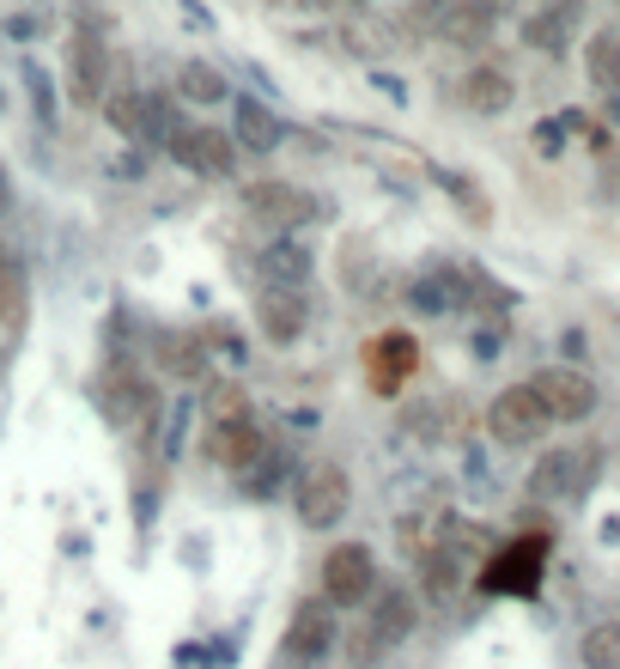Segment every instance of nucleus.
I'll return each mask as SVG.
<instances>
[{"mask_svg": "<svg viewBox=\"0 0 620 669\" xmlns=\"http://www.w3.org/2000/svg\"><path fill=\"white\" fill-rule=\"evenodd\" d=\"M378 597V555L366 542H334L322 555V602L329 609H359Z\"/></svg>", "mask_w": 620, "mask_h": 669, "instance_id": "f257e3e1", "label": "nucleus"}, {"mask_svg": "<svg viewBox=\"0 0 620 669\" xmlns=\"http://www.w3.org/2000/svg\"><path fill=\"white\" fill-rule=\"evenodd\" d=\"M353 506V481H347L341 462H310L299 475V493H292V511H299L304 530H334Z\"/></svg>", "mask_w": 620, "mask_h": 669, "instance_id": "f03ea898", "label": "nucleus"}, {"mask_svg": "<svg viewBox=\"0 0 620 669\" xmlns=\"http://www.w3.org/2000/svg\"><path fill=\"white\" fill-rule=\"evenodd\" d=\"M164 147H171V159L183 164L189 177H231V164H238L231 128H213V122H177L171 134H164Z\"/></svg>", "mask_w": 620, "mask_h": 669, "instance_id": "7ed1b4c3", "label": "nucleus"}, {"mask_svg": "<svg viewBox=\"0 0 620 669\" xmlns=\"http://www.w3.org/2000/svg\"><path fill=\"white\" fill-rule=\"evenodd\" d=\"M541 566H548V536H517L511 548H499L481 572L487 597H536Z\"/></svg>", "mask_w": 620, "mask_h": 669, "instance_id": "20e7f679", "label": "nucleus"}, {"mask_svg": "<svg viewBox=\"0 0 620 669\" xmlns=\"http://www.w3.org/2000/svg\"><path fill=\"white\" fill-rule=\"evenodd\" d=\"M334 639H341V621H334V609L322 597H310L292 609L287 621V639H280V658H287L292 669H317L322 658L334 651Z\"/></svg>", "mask_w": 620, "mask_h": 669, "instance_id": "39448f33", "label": "nucleus"}, {"mask_svg": "<svg viewBox=\"0 0 620 669\" xmlns=\"http://www.w3.org/2000/svg\"><path fill=\"white\" fill-rule=\"evenodd\" d=\"M548 427L553 420H548V408L536 402L529 383H511V390H499L493 402H487V432H493L499 445H536Z\"/></svg>", "mask_w": 620, "mask_h": 669, "instance_id": "423d86ee", "label": "nucleus"}, {"mask_svg": "<svg viewBox=\"0 0 620 669\" xmlns=\"http://www.w3.org/2000/svg\"><path fill=\"white\" fill-rule=\"evenodd\" d=\"M529 390L548 408V420H590L597 415V383L578 366H541L536 378H529Z\"/></svg>", "mask_w": 620, "mask_h": 669, "instance_id": "0eeeda50", "label": "nucleus"}, {"mask_svg": "<svg viewBox=\"0 0 620 669\" xmlns=\"http://www.w3.org/2000/svg\"><path fill=\"white\" fill-rule=\"evenodd\" d=\"M243 213H256L262 226H304L310 213H317V201L304 196L299 183H287V177H256V183H243Z\"/></svg>", "mask_w": 620, "mask_h": 669, "instance_id": "6e6552de", "label": "nucleus"}, {"mask_svg": "<svg viewBox=\"0 0 620 669\" xmlns=\"http://www.w3.org/2000/svg\"><path fill=\"white\" fill-rule=\"evenodd\" d=\"M408 371H420V347H413V334L390 329V334H378V341L366 347V383H371V396H396L408 383Z\"/></svg>", "mask_w": 620, "mask_h": 669, "instance_id": "1a4fd4ad", "label": "nucleus"}, {"mask_svg": "<svg viewBox=\"0 0 620 669\" xmlns=\"http://www.w3.org/2000/svg\"><path fill=\"white\" fill-rule=\"evenodd\" d=\"M262 450H268V439H262V420L256 415H231V420H213V427H207V457L231 475H243Z\"/></svg>", "mask_w": 620, "mask_h": 669, "instance_id": "9d476101", "label": "nucleus"}, {"mask_svg": "<svg viewBox=\"0 0 620 669\" xmlns=\"http://www.w3.org/2000/svg\"><path fill=\"white\" fill-rule=\"evenodd\" d=\"M256 329H262V341L274 347H292L299 334L310 329V304L299 287H268L262 299H256Z\"/></svg>", "mask_w": 620, "mask_h": 669, "instance_id": "9b49d317", "label": "nucleus"}, {"mask_svg": "<svg viewBox=\"0 0 620 669\" xmlns=\"http://www.w3.org/2000/svg\"><path fill=\"white\" fill-rule=\"evenodd\" d=\"M98 402H103V415H110V427H134V420H140V427H152V390H147V383H140V371H122V366H116V371H103V378H98Z\"/></svg>", "mask_w": 620, "mask_h": 669, "instance_id": "f8f14e48", "label": "nucleus"}, {"mask_svg": "<svg viewBox=\"0 0 620 669\" xmlns=\"http://www.w3.org/2000/svg\"><path fill=\"white\" fill-rule=\"evenodd\" d=\"M590 487V469L578 450H548V457L529 469V499H572Z\"/></svg>", "mask_w": 620, "mask_h": 669, "instance_id": "ddd939ff", "label": "nucleus"}, {"mask_svg": "<svg viewBox=\"0 0 620 669\" xmlns=\"http://www.w3.org/2000/svg\"><path fill=\"white\" fill-rule=\"evenodd\" d=\"M68 98L80 110L103 104V49H98V31L92 37H73V49H68Z\"/></svg>", "mask_w": 620, "mask_h": 669, "instance_id": "4468645a", "label": "nucleus"}, {"mask_svg": "<svg viewBox=\"0 0 620 669\" xmlns=\"http://www.w3.org/2000/svg\"><path fill=\"white\" fill-rule=\"evenodd\" d=\"M231 140L250 152H280V140H287V122H280L268 104H256V98H238L231 104Z\"/></svg>", "mask_w": 620, "mask_h": 669, "instance_id": "2eb2a0df", "label": "nucleus"}, {"mask_svg": "<svg viewBox=\"0 0 620 669\" xmlns=\"http://www.w3.org/2000/svg\"><path fill=\"white\" fill-rule=\"evenodd\" d=\"M413 627H420V602H413V590L390 585L383 597H371V633H378V646H402Z\"/></svg>", "mask_w": 620, "mask_h": 669, "instance_id": "dca6fc26", "label": "nucleus"}, {"mask_svg": "<svg viewBox=\"0 0 620 669\" xmlns=\"http://www.w3.org/2000/svg\"><path fill=\"white\" fill-rule=\"evenodd\" d=\"M152 359H159V371H171V378H207V347L196 334L183 329H152Z\"/></svg>", "mask_w": 620, "mask_h": 669, "instance_id": "f3484780", "label": "nucleus"}, {"mask_svg": "<svg viewBox=\"0 0 620 669\" xmlns=\"http://www.w3.org/2000/svg\"><path fill=\"white\" fill-rule=\"evenodd\" d=\"M511 98H517V86H511L506 68H474L469 80H462V104L481 110V116H506Z\"/></svg>", "mask_w": 620, "mask_h": 669, "instance_id": "a211bd4d", "label": "nucleus"}, {"mask_svg": "<svg viewBox=\"0 0 620 669\" xmlns=\"http://www.w3.org/2000/svg\"><path fill=\"white\" fill-rule=\"evenodd\" d=\"M24 317H31V280H24V268L12 256H0V329L19 334Z\"/></svg>", "mask_w": 620, "mask_h": 669, "instance_id": "6ab92c4d", "label": "nucleus"}, {"mask_svg": "<svg viewBox=\"0 0 620 669\" xmlns=\"http://www.w3.org/2000/svg\"><path fill=\"white\" fill-rule=\"evenodd\" d=\"M420 585L432 602H450L462 590V555L457 548H432V555H420Z\"/></svg>", "mask_w": 620, "mask_h": 669, "instance_id": "aec40b11", "label": "nucleus"}, {"mask_svg": "<svg viewBox=\"0 0 620 669\" xmlns=\"http://www.w3.org/2000/svg\"><path fill=\"white\" fill-rule=\"evenodd\" d=\"M584 68H590V86H597V92H620V37L614 31H597L584 43Z\"/></svg>", "mask_w": 620, "mask_h": 669, "instance_id": "412c9836", "label": "nucleus"}, {"mask_svg": "<svg viewBox=\"0 0 620 669\" xmlns=\"http://www.w3.org/2000/svg\"><path fill=\"white\" fill-rule=\"evenodd\" d=\"M177 92H183L189 104H226L231 86H226V73H219V68H207V61H189V68L177 73Z\"/></svg>", "mask_w": 620, "mask_h": 669, "instance_id": "4be33fe9", "label": "nucleus"}, {"mask_svg": "<svg viewBox=\"0 0 620 669\" xmlns=\"http://www.w3.org/2000/svg\"><path fill=\"white\" fill-rule=\"evenodd\" d=\"M578 658H584V669H620V615L590 627L584 646H578Z\"/></svg>", "mask_w": 620, "mask_h": 669, "instance_id": "5701e85b", "label": "nucleus"}, {"mask_svg": "<svg viewBox=\"0 0 620 669\" xmlns=\"http://www.w3.org/2000/svg\"><path fill=\"white\" fill-rule=\"evenodd\" d=\"M103 116H110L116 134H147V98L134 92V86H122V92H103Z\"/></svg>", "mask_w": 620, "mask_h": 669, "instance_id": "b1692460", "label": "nucleus"}, {"mask_svg": "<svg viewBox=\"0 0 620 669\" xmlns=\"http://www.w3.org/2000/svg\"><path fill=\"white\" fill-rule=\"evenodd\" d=\"M566 24H572V7L536 12V19L523 24V43H536V49H548V56H560V49H566Z\"/></svg>", "mask_w": 620, "mask_h": 669, "instance_id": "393cba45", "label": "nucleus"}, {"mask_svg": "<svg viewBox=\"0 0 620 669\" xmlns=\"http://www.w3.org/2000/svg\"><path fill=\"white\" fill-rule=\"evenodd\" d=\"M262 268L280 280V287H299L304 268H310V250H304V243H274V250L262 256Z\"/></svg>", "mask_w": 620, "mask_h": 669, "instance_id": "a878e982", "label": "nucleus"}, {"mask_svg": "<svg viewBox=\"0 0 620 669\" xmlns=\"http://www.w3.org/2000/svg\"><path fill=\"white\" fill-rule=\"evenodd\" d=\"M444 37L450 43H462V49H474V43H487V37H493V19H487V12H474V7H457L444 19Z\"/></svg>", "mask_w": 620, "mask_h": 669, "instance_id": "bb28decb", "label": "nucleus"}, {"mask_svg": "<svg viewBox=\"0 0 620 669\" xmlns=\"http://www.w3.org/2000/svg\"><path fill=\"white\" fill-rule=\"evenodd\" d=\"M207 415H213V420H231V415H250V402H243L238 378H219V383H213V396H207Z\"/></svg>", "mask_w": 620, "mask_h": 669, "instance_id": "cd10ccee", "label": "nucleus"}, {"mask_svg": "<svg viewBox=\"0 0 620 669\" xmlns=\"http://www.w3.org/2000/svg\"><path fill=\"white\" fill-rule=\"evenodd\" d=\"M444 189L462 201V208H469V220H481V226H487V196H474V189L462 183V177H444Z\"/></svg>", "mask_w": 620, "mask_h": 669, "instance_id": "c85d7f7f", "label": "nucleus"}, {"mask_svg": "<svg viewBox=\"0 0 620 669\" xmlns=\"http://www.w3.org/2000/svg\"><path fill=\"white\" fill-rule=\"evenodd\" d=\"M536 147H541V152H560V147H566V128H560V122H536Z\"/></svg>", "mask_w": 620, "mask_h": 669, "instance_id": "c756f323", "label": "nucleus"}, {"mask_svg": "<svg viewBox=\"0 0 620 669\" xmlns=\"http://www.w3.org/2000/svg\"><path fill=\"white\" fill-rule=\"evenodd\" d=\"M469 7H474V12H487V19H506L511 0H469Z\"/></svg>", "mask_w": 620, "mask_h": 669, "instance_id": "7c9ffc66", "label": "nucleus"}, {"mask_svg": "<svg viewBox=\"0 0 620 669\" xmlns=\"http://www.w3.org/2000/svg\"><path fill=\"white\" fill-rule=\"evenodd\" d=\"M12 213V177H7V159H0V220Z\"/></svg>", "mask_w": 620, "mask_h": 669, "instance_id": "2f4dec72", "label": "nucleus"}, {"mask_svg": "<svg viewBox=\"0 0 620 669\" xmlns=\"http://www.w3.org/2000/svg\"><path fill=\"white\" fill-rule=\"evenodd\" d=\"M609 122H620V92H609Z\"/></svg>", "mask_w": 620, "mask_h": 669, "instance_id": "473e14b6", "label": "nucleus"}]
</instances>
